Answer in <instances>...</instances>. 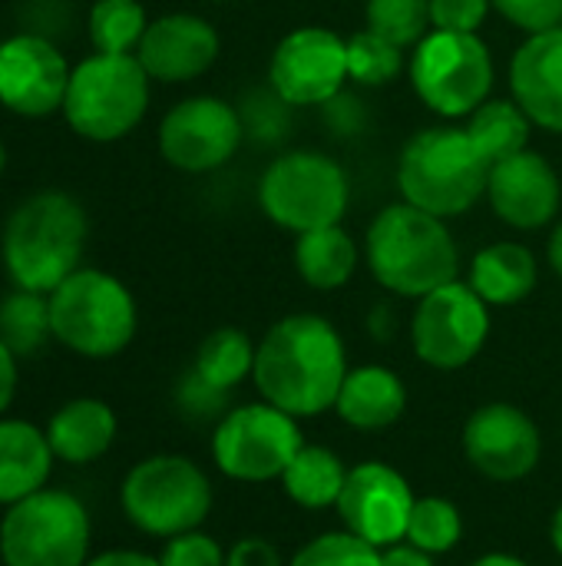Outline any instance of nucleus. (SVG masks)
Wrapping results in <instances>:
<instances>
[{
	"label": "nucleus",
	"instance_id": "1",
	"mask_svg": "<svg viewBox=\"0 0 562 566\" xmlns=\"http://www.w3.org/2000/svg\"><path fill=\"white\" fill-rule=\"evenodd\" d=\"M348 371L341 332L315 312H295L262 335L252 381L262 401L305 421L335 411Z\"/></svg>",
	"mask_w": 562,
	"mask_h": 566
},
{
	"label": "nucleus",
	"instance_id": "2",
	"mask_svg": "<svg viewBox=\"0 0 562 566\" xmlns=\"http://www.w3.org/2000/svg\"><path fill=\"white\" fill-rule=\"evenodd\" d=\"M364 262L381 289L397 298H424L460 272V249L437 219L411 202L384 206L364 235Z\"/></svg>",
	"mask_w": 562,
	"mask_h": 566
},
{
	"label": "nucleus",
	"instance_id": "3",
	"mask_svg": "<svg viewBox=\"0 0 562 566\" xmlns=\"http://www.w3.org/2000/svg\"><path fill=\"white\" fill-rule=\"evenodd\" d=\"M86 212L66 192H36L20 202L3 226L0 255L17 289L50 295L79 269L86 245Z\"/></svg>",
	"mask_w": 562,
	"mask_h": 566
},
{
	"label": "nucleus",
	"instance_id": "4",
	"mask_svg": "<svg viewBox=\"0 0 562 566\" xmlns=\"http://www.w3.org/2000/svg\"><path fill=\"white\" fill-rule=\"evenodd\" d=\"M487 159L467 129L457 126L417 129L397 159V189L404 202L437 219L467 216L487 196Z\"/></svg>",
	"mask_w": 562,
	"mask_h": 566
},
{
	"label": "nucleus",
	"instance_id": "5",
	"mask_svg": "<svg viewBox=\"0 0 562 566\" xmlns=\"http://www.w3.org/2000/svg\"><path fill=\"white\" fill-rule=\"evenodd\" d=\"M46 298L53 338L73 355L103 361L126 352L136 338V298L103 269H76Z\"/></svg>",
	"mask_w": 562,
	"mask_h": 566
},
{
	"label": "nucleus",
	"instance_id": "6",
	"mask_svg": "<svg viewBox=\"0 0 562 566\" xmlns=\"http://www.w3.org/2000/svg\"><path fill=\"white\" fill-rule=\"evenodd\" d=\"M149 73L136 53H93L73 66L63 116L89 143L129 136L149 109Z\"/></svg>",
	"mask_w": 562,
	"mask_h": 566
},
{
	"label": "nucleus",
	"instance_id": "7",
	"mask_svg": "<svg viewBox=\"0 0 562 566\" xmlns=\"http://www.w3.org/2000/svg\"><path fill=\"white\" fill-rule=\"evenodd\" d=\"M212 481L185 454H152L129 468L119 488L126 521L149 537L202 531L212 514Z\"/></svg>",
	"mask_w": 562,
	"mask_h": 566
},
{
	"label": "nucleus",
	"instance_id": "8",
	"mask_svg": "<svg viewBox=\"0 0 562 566\" xmlns=\"http://www.w3.org/2000/svg\"><path fill=\"white\" fill-rule=\"evenodd\" d=\"M351 206L348 169L321 149H291L258 179V209L285 232L338 226Z\"/></svg>",
	"mask_w": 562,
	"mask_h": 566
},
{
	"label": "nucleus",
	"instance_id": "9",
	"mask_svg": "<svg viewBox=\"0 0 562 566\" xmlns=\"http://www.w3.org/2000/svg\"><path fill=\"white\" fill-rule=\"evenodd\" d=\"M417 99L444 119H467L490 99L497 66L480 33L431 30L407 60Z\"/></svg>",
	"mask_w": 562,
	"mask_h": 566
},
{
	"label": "nucleus",
	"instance_id": "10",
	"mask_svg": "<svg viewBox=\"0 0 562 566\" xmlns=\"http://www.w3.org/2000/svg\"><path fill=\"white\" fill-rule=\"evenodd\" d=\"M89 514L70 491L43 488L7 507L0 521L3 566H86Z\"/></svg>",
	"mask_w": 562,
	"mask_h": 566
},
{
	"label": "nucleus",
	"instance_id": "11",
	"mask_svg": "<svg viewBox=\"0 0 562 566\" xmlns=\"http://www.w3.org/2000/svg\"><path fill=\"white\" fill-rule=\"evenodd\" d=\"M301 424L268 401L235 405L212 434L215 468L238 484H268L285 474L301 451Z\"/></svg>",
	"mask_w": 562,
	"mask_h": 566
},
{
	"label": "nucleus",
	"instance_id": "12",
	"mask_svg": "<svg viewBox=\"0 0 562 566\" xmlns=\"http://www.w3.org/2000/svg\"><path fill=\"white\" fill-rule=\"evenodd\" d=\"M490 338V305L460 279L417 298L411 315V348L437 371L467 368Z\"/></svg>",
	"mask_w": 562,
	"mask_h": 566
},
{
	"label": "nucleus",
	"instance_id": "13",
	"mask_svg": "<svg viewBox=\"0 0 562 566\" xmlns=\"http://www.w3.org/2000/svg\"><path fill=\"white\" fill-rule=\"evenodd\" d=\"M245 139V119L238 106L222 96H189L176 103L159 123V153L172 169L215 172Z\"/></svg>",
	"mask_w": 562,
	"mask_h": 566
},
{
	"label": "nucleus",
	"instance_id": "14",
	"mask_svg": "<svg viewBox=\"0 0 562 566\" xmlns=\"http://www.w3.org/2000/svg\"><path fill=\"white\" fill-rule=\"evenodd\" d=\"M268 83L288 106H328L348 83V40L328 27H298L278 40Z\"/></svg>",
	"mask_w": 562,
	"mask_h": 566
},
{
	"label": "nucleus",
	"instance_id": "15",
	"mask_svg": "<svg viewBox=\"0 0 562 566\" xmlns=\"http://www.w3.org/2000/svg\"><path fill=\"white\" fill-rule=\"evenodd\" d=\"M460 444L467 464L497 484L530 478L543 458V434L537 421L510 401L480 405L467 418Z\"/></svg>",
	"mask_w": 562,
	"mask_h": 566
},
{
	"label": "nucleus",
	"instance_id": "16",
	"mask_svg": "<svg viewBox=\"0 0 562 566\" xmlns=\"http://www.w3.org/2000/svg\"><path fill=\"white\" fill-rule=\"evenodd\" d=\"M414 501L417 494L397 468H391L388 461H361L348 471L335 511L348 534L384 551L404 541Z\"/></svg>",
	"mask_w": 562,
	"mask_h": 566
},
{
	"label": "nucleus",
	"instance_id": "17",
	"mask_svg": "<svg viewBox=\"0 0 562 566\" xmlns=\"http://www.w3.org/2000/svg\"><path fill=\"white\" fill-rule=\"evenodd\" d=\"M66 56L40 33H17L0 46V103L17 116H50L63 109L70 86Z\"/></svg>",
	"mask_w": 562,
	"mask_h": 566
},
{
	"label": "nucleus",
	"instance_id": "18",
	"mask_svg": "<svg viewBox=\"0 0 562 566\" xmlns=\"http://www.w3.org/2000/svg\"><path fill=\"white\" fill-rule=\"evenodd\" d=\"M500 222L517 232H537L556 222L562 206V182L553 163L537 153L523 149L510 159L490 166L487 196H484Z\"/></svg>",
	"mask_w": 562,
	"mask_h": 566
},
{
	"label": "nucleus",
	"instance_id": "19",
	"mask_svg": "<svg viewBox=\"0 0 562 566\" xmlns=\"http://www.w3.org/2000/svg\"><path fill=\"white\" fill-rule=\"evenodd\" d=\"M219 33L199 13H166L149 20L136 60L159 83H189L212 70L219 60Z\"/></svg>",
	"mask_w": 562,
	"mask_h": 566
},
{
	"label": "nucleus",
	"instance_id": "20",
	"mask_svg": "<svg viewBox=\"0 0 562 566\" xmlns=\"http://www.w3.org/2000/svg\"><path fill=\"white\" fill-rule=\"evenodd\" d=\"M510 99L537 129L562 133V27L527 33L510 60Z\"/></svg>",
	"mask_w": 562,
	"mask_h": 566
},
{
	"label": "nucleus",
	"instance_id": "21",
	"mask_svg": "<svg viewBox=\"0 0 562 566\" xmlns=\"http://www.w3.org/2000/svg\"><path fill=\"white\" fill-rule=\"evenodd\" d=\"M407 411V385L384 365H358L348 371L335 415L354 431H384Z\"/></svg>",
	"mask_w": 562,
	"mask_h": 566
},
{
	"label": "nucleus",
	"instance_id": "22",
	"mask_svg": "<svg viewBox=\"0 0 562 566\" xmlns=\"http://www.w3.org/2000/svg\"><path fill=\"white\" fill-rule=\"evenodd\" d=\"M119 421L116 411L99 398H73L66 401L46 424V441L56 461L63 464H93L116 441Z\"/></svg>",
	"mask_w": 562,
	"mask_h": 566
},
{
	"label": "nucleus",
	"instance_id": "23",
	"mask_svg": "<svg viewBox=\"0 0 562 566\" xmlns=\"http://www.w3.org/2000/svg\"><path fill=\"white\" fill-rule=\"evenodd\" d=\"M46 431L30 421L0 418V504L10 507L46 488L53 471Z\"/></svg>",
	"mask_w": 562,
	"mask_h": 566
},
{
	"label": "nucleus",
	"instance_id": "24",
	"mask_svg": "<svg viewBox=\"0 0 562 566\" xmlns=\"http://www.w3.org/2000/svg\"><path fill=\"white\" fill-rule=\"evenodd\" d=\"M540 279V262L523 242H494L480 249L470 262L467 285L490 305L510 308L533 295Z\"/></svg>",
	"mask_w": 562,
	"mask_h": 566
},
{
	"label": "nucleus",
	"instance_id": "25",
	"mask_svg": "<svg viewBox=\"0 0 562 566\" xmlns=\"http://www.w3.org/2000/svg\"><path fill=\"white\" fill-rule=\"evenodd\" d=\"M295 272L301 275V282L315 292H338L344 289L361 262V249L354 245L351 232L338 222V226H325V229H311L301 232L295 239Z\"/></svg>",
	"mask_w": 562,
	"mask_h": 566
},
{
	"label": "nucleus",
	"instance_id": "26",
	"mask_svg": "<svg viewBox=\"0 0 562 566\" xmlns=\"http://www.w3.org/2000/svg\"><path fill=\"white\" fill-rule=\"evenodd\" d=\"M348 464L321 444H301V451L291 458L285 474L278 478L285 497L301 511H328L338 507V497L348 481Z\"/></svg>",
	"mask_w": 562,
	"mask_h": 566
},
{
	"label": "nucleus",
	"instance_id": "27",
	"mask_svg": "<svg viewBox=\"0 0 562 566\" xmlns=\"http://www.w3.org/2000/svg\"><path fill=\"white\" fill-rule=\"evenodd\" d=\"M467 136L487 159V166H497L500 159H510L523 149H530L533 123L513 99H487L467 116Z\"/></svg>",
	"mask_w": 562,
	"mask_h": 566
},
{
	"label": "nucleus",
	"instance_id": "28",
	"mask_svg": "<svg viewBox=\"0 0 562 566\" xmlns=\"http://www.w3.org/2000/svg\"><path fill=\"white\" fill-rule=\"evenodd\" d=\"M255 348L258 345L242 328L225 325V328H215L202 338L192 368L205 381H212L215 388L235 391L255 371Z\"/></svg>",
	"mask_w": 562,
	"mask_h": 566
},
{
	"label": "nucleus",
	"instance_id": "29",
	"mask_svg": "<svg viewBox=\"0 0 562 566\" xmlns=\"http://www.w3.org/2000/svg\"><path fill=\"white\" fill-rule=\"evenodd\" d=\"M46 338H53V328H50V298L43 292L13 289L0 302V342L17 358H26V355L40 352Z\"/></svg>",
	"mask_w": 562,
	"mask_h": 566
},
{
	"label": "nucleus",
	"instance_id": "30",
	"mask_svg": "<svg viewBox=\"0 0 562 566\" xmlns=\"http://www.w3.org/2000/svg\"><path fill=\"white\" fill-rule=\"evenodd\" d=\"M460 537H464V514L454 501L437 497V494L414 501L407 534H404L407 544H414L417 551L431 557H441V554H450L460 544Z\"/></svg>",
	"mask_w": 562,
	"mask_h": 566
},
{
	"label": "nucleus",
	"instance_id": "31",
	"mask_svg": "<svg viewBox=\"0 0 562 566\" xmlns=\"http://www.w3.org/2000/svg\"><path fill=\"white\" fill-rule=\"evenodd\" d=\"M149 20L139 0H96L89 10V40L96 53H136Z\"/></svg>",
	"mask_w": 562,
	"mask_h": 566
},
{
	"label": "nucleus",
	"instance_id": "32",
	"mask_svg": "<svg viewBox=\"0 0 562 566\" xmlns=\"http://www.w3.org/2000/svg\"><path fill=\"white\" fill-rule=\"evenodd\" d=\"M364 30L391 40L401 50H414L434 30L431 3L427 0H368Z\"/></svg>",
	"mask_w": 562,
	"mask_h": 566
},
{
	"label": "nucleus",
	"instance_id": "33",
	"mask_svg": "<svg viewBox=\"0 0 562 566\" xmlns=\"http://www.w3.org/2000/svg\"><path fill=\"white\" fill-rule=\"evenodd\" d=\"M401 70L404 50L391 40L371 30H358L348 40V80H354L358 86H388L391 80H397Z\"/></svg>",
	"mask_w": 562,
	"mask_h": 566
},
{
	"label": "nucleus",
	"instance_id": "34",
	"mask_svg": "<svg viewBox=\"0 0 562 566\" xmlns=\"http://www.w3.org/2000/svg\"><path fill=\"white\" fill-rule=\"evenodd\" d=\"M288 566H381V551L341 527L298 547Z\"/></svg>",
	"mask_w": 562,
	"mask_h": 566
},
{
	"label": "nucleus",
	"instance_id": "35",
	"mask_svg": "<svg viewBox=\"0 0 562 566\" xmlns=\"http://www.w3.org/2000/svg\"><path fill=\"white\" fill-rule=\"evenodd\" d=\"M176 408L182 418H189L195 424H219L232 411V391L215 388L195 368H189L176 381Z\"/></svg>",
	"mask_w": 562,
	"mask_h": 566
},
{
	"label": "nucleus",
	"instance_id": "36",
	"mask_svg": "<svg viewBox=\"0 0 562 566\" xmlns=\"http://www.w3.org/2000/svg\"><path fill=\"white\" fill-rule=\"evenodd\" d=\"M229 551H222V544L202 531H189L179 537H169L159 564L162 566H225Z\"/></svg>",
	"mask_w": 562,
	"mask_h": 566
},
{
	"label": "nucleus",
	"instance_id": "37",
	"mask_svg": "<svg viewBox=\"0 0 562 566\" xmlns=\"http://www.w3.org/2000/svg\"><path fill=\"white\" fill-rule=\"evenodd\" d=\"M431 3V27L447 33H480L487 13L494 10L490 0H427Z\"/></svg>",
	"mask_w": 562,
	"mask_h": 566
},
{
	"label": "nucleus",
	"instance_id": "38",
	"mask_svg": "<svg viewBox=\"0 0 562 566\" xmlns=\"http://www.w3.org/2000/svg\"><path fill=\"white\" fill-rule=\"evenodd\" d=\"M500 17H507L523 33H540L562 27V0H490Z\"/></svg>",
	"mask_w": 562,
	"mask_h": 566
},
{
	"label": "nucleus",
	"instance_id": "39",
	"mask_svg": "<svg viewBox=\"0 0 562 566\" xmlns=\"http://www.w3.org/2000/svg\"><path fill=\"white\" fill-rule=\"evenodd\" d=\"M225 566H288L278 547L265 537H242L229 547Z\"/></svg>",
	"mask_w": 562,
	"mask_h": 566
},
{
	"label": "nucleus",
	"instance_id": "40",
	"mask_svg": "<svg viewBox=\"0 0 562 566\" xmlns=\"http://www.w3.org/2000/svg\"><path fill=\"white\" fill-rule=\"evenodd\" d=\"M381 566H437V557L417 551L414 544L401 541V544H391L381 551Z\"/></svg>",
	"mask_w": 562,
	"mask_h": 566
},
{
	"label": "nucleus",
	"instance_id": "41",
	"mask_svg": "<svg viewBox=\"0 0 562 566\" xmlns=\"http://www.w3.org/2000/svg\"><path fill=\"white\" fill-rule=\"evenodd\" d=\"M17 398V355L0 342V415Z\"/></svg>",
	"mask_w": 562,
	"mask_h": 566
},
{
	"label": "nucleus",
	"instance_id": "42",
	"mask_svg": "<svg viewBox=\"0 0 562 566\" xmlns=\"http://www.w3.org/2000/svg\"><path fill=\"white\" fill-rule=\"evenodd\" d=\"M86 566H162V564H159V557H149V554H139V551H106V554L89 557Z\"/></svg>",
	"mask_w": 562,
	"mask_h": 566
},
{
	"label": "nucleus",
	"instance_id": "43",
	"mask_svg": "<svg viewBox=\"0 0 562 566\" xmlns=\"http://www.w3.org/2000/svg\"><path fill=\"white\" fill-rule=\"evenodd\" d=\"M547 262H550V269L562 279V219L553 226V232L547 239Z\"/></svg>",
	"mask_w": 562,
	"mask_h": 566
},
{
	"label": "nucleus",
	"instance_id": "44",
	"mask_svg": "<svg viewBox=\"0 0 562 566\" xmlns=\"http://www.w3.org/2000/svg\"><path fill=\"white\" fill-rule=\"evenodd\" d=\"M470 566H533V564H527L523 557H513V554H500V551H494V554L477 557Z\"/></svg>",
	"mask_w": 562,
	"mask_h": 566
},
{
	"label": "nucleus",
	"instance_id": "45",
	"mask_svg": "<svg viewBox=\"0 0 562 566\" xmlns=\"http://www.w3.org/2000/svg\"><path fill=\"white\" fill-rule=\"evenodd\" d=\"M550 544H553V551L562 557V504L556 507L553 521H550Z\"/></svg>",
	"mask_w": 562,
	"mask_h": 566
},
{
	"label": "nucleus",
	"instance_id": "46",
	"mask_svg": "<svg viewBox=\"0 0 562 566\" xmlns=\"http://www.w3.org/2000/svg\"><path fill=\"white\" fill-rule=\"evenodd\" d=\"M3 163H7V149H3V143H0V172H3Z\"/></svg>",
	"mask_w": 562,
	"mask_h": 566
},
{
	"label": "nucleus",
	"instance_id": "47",
	"mask_svg": "<svg viewBox=\"0 0 562 566\" xmlns=\"http://www.w3.org/2000/svg\"><path fill=\"white\" fill-rule=\"evenodd\" d=\"M0 46H3V43H0Z\"/></svg>",
	"mask_w": 562,
	"mask_h": 566
},
{
	"label": "nucleus",
	"instance_id": "48",
	"mask_svg": "<svg viewBox=\"0 0 562 566\" xmlns=\"http://www.w3.org/2000/svg\"><path fill=\"white\" fill-rule=\"evenodd\" d=\"M0 566H3V564H0Z\"/></svg>",
	"mask_w": 562,
	"mask_h": 566
}]
</instances>
